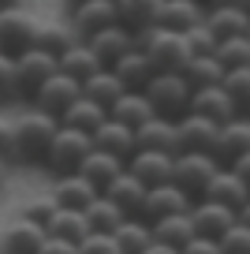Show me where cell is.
I'll return each instance as SVG.
<instances>
[{"instance_id": "1", "label": "cell", "mask_w": 250, "mask_h": 254, "mask_svg": "<svg viewBox=\"0 0 250 254\" xmlns=\"http://www.w3.org/2000/svg\"><path fill=\"white\" fill-rule=\"evenodd\" d=\"M190 94H194V90L183 82V75H153V79L142 86V97L149 101L153 116L168 120V124H176L180 116H187Z\"/></svg>"}, {"instance_id": "2", "label": "cell", "mask_w": 250, "mask_h": 254, "mask_svg": "<svg viewBox=\"0 0 250 254\" xmlns=\"http://www.w3.org/2000/svg\"><path fill=\"white\" fill-rule=\"evenodd\" d=\"M213 176H217V161L209 153H180V157H172V187L180 190L190 206L202 198L205 183Z\"/></svg>"}, {"instance_id": "3", "label": "cell", "mask_w": 250, "mask_h": 254, "mask_svg": "<svg viewBox=\"0 0 250 254\" xmlns=\"http://www.w3.org/2000/svg\"><path fill=\"white\" fill-rule=\"evenodd\" d=\"M56 120L41 116V112H30L26 120H19L11 127V138H15V161H45V150L56 135Z\"/></svg>"}, {"instance_id": "4", "label": "cell", "mask_w": 250, "mask_h": 254, "mask_svg": "<svg viewBox=\"0 0 250 254\" xmlns=\"http://www.w3.org/2000/svg\"><path fill=\"white\" fill-rule=\"evenodd\" d=\"M90 150H94V146H90V135L71 131V127H56L53 142H49V150H45V165L53 168L56 176H75Z\"/></svg>"}, {"instance_id": "5", "label": "cell", "mask_w": 250, "mask_h": 254, "mask_svg": "<svg viewBox=\"0 0 250 254\" xmlns=\"http://www.w3.org/2000/svg\"><path fill=\"white\" fill-rule=\"evenodd\" d=\"M11 67H15L19 97H30V101H34V94L45 86V79L56 75V60L49 53H41V49H26V53H19L15 60H11Z\"/></svg>"}, {"instance_id": "6", "label": "cell", "mask_w": 250, "mask_h": 254, "mask_svg": "<svg viewBox=\"0 0 250 254\" xmlns=\"http://www.w3.org/2000/svg\"><path fill=\"white\" fill-rule=\"evenodd\" d=\"M142 56L149 60L153 75H180L183 67H187V60H190L183 34H164V30L153 34V41H149V49Z\"/></svg>"}, {"instance_id": "7", "label": "cell", "mask_w": 250, "mask_h": 254, "mask_svg": "<svg viewBox=\"0 0 250 254\" xmlns=\"http://www.w3.org/2000/svg\"><path fill=\"white\" fill-rule=\"evenodd\" d=\"M247 198H250V187H243L232 172L217 168V176L205 183V190H202V198H198V202H213V206L235 213V221L247 224Z\"/></svg>"}, {"instance_id": "8", "label": "cell", "mask_w": 250, "mask_h": 254, "mask_svg": "<svg viewBox=\"0 0 250 254\" xmlns=\"http://www.w3.org/2000/svg\"><path fill=\"white\" fill-rule=\"evenodd\" d=\"M172 131H176V157L180 153H209L213 157V146H217V131L220 127L217 124H209V120H202V116H180L172 124Z\"/></svg>"}, {"instance_id": "9", "label": "cell", "mask_w": 250, "mask_h": 254, "mask_svg": "<svg viewBox=\"0 0 250 254\" xmlns=\"http://www.w3.org/2000/svg\"><path fill=\"white\" fill-rule=\"evenodd\" d=\"M34 23L26 11H15V8H0V56H11L15 60L19 53L34 49Z\"/></svg>"}, {"instance_id": "10", "label": "cell", "mask_w": 250, "mask_h": 254, "mask_svg": "<svg viewBox=\"0 0 250 254\" xmlns=\"http://www.w3.org/2000/svg\"><path fill=\"white\" fill-rule=\"evenodd\" d=\"M78 97H82L78 82L56 71L53 79H45V86H41L38 94H34V105H38V112H41V116L60 120V116H63V109H67V105H75Z\"/></svg>"}, {"instance_id": "11", "label": "cell", "mask_w": 250, "mask_h": 254, "mask_svg": "<svg viewBox=\"0 0 250 254\" xmlns=\"http://www.w3.org/2000/svg\"><path fill=\"white\" fill-rule=\"evenodd\" d=\"M109 26H116V4L112 0H82L71 11V34H78V38H94L97 30H109Z\"/></svg>"}, {"instance_id": "12", "label": "cell", "mask_w": 250, "mask_h": 254, "mask_svg": "<svg viewBox=\"0 0 250 254\" xmlns=\"http://www.w3.org/2000/svg\"><path fill=\"white\" fill-rule=\"evenodd\" d=\"M187 221H190L194 239H213V243H217L232 224H239V221H235V213L213 206V202H194V206L187 209Z\"/></svg>"}, {"instance_id": "13", "label": "cell", "mask_w": 250, "mask_h": 254, "mask_svg": "<svg viewBox=\"0 0 250 254\" xmlns=\"http://www.w3.org/2000/svg\"><path fill=\"white\" fill-rule=\"evenodd\" d=\"M187 209H190V202L183 198L172 183H164V187H149L146 190L142 209H138V221L153 224V221H161V217H176V213H187Z\"/></svg>"}, {"instance_id": "14", "label": "cell", "mask_w": 250, "mask_h": 254, "mask_svg": "<svg viewBox=\"0 0 250 254\" xmlns=\"http://www.w3.org/2000/svg\"><path fill=\"white\" fill-rule=\"evenodd\" d=\"M202 23V8L194 0H157V30L164 34H187L190 26Z\"/></svg>"}, {"instance_id": "15", "label": "cell", "mask_w": 250, "mask_h": 254, "mask_svg": "<svg viewBox=\"0 0 250 254\" xmlns=\"http://www.w3.org/2000/svg\"><path fill=\"white\" fill-rule=\"evenodd\" d=\"M101 190L94 187V183H86L82 176H60L56 180V187H53V206L56 209H71V213H82V209L90 206V202L97 198Z\"/></svg>"}, {"instance_id": "16", "label": "cell", "mask_w": 250, "mask_h": 254, "mask_svg": "<svg viewBox=\"0 0 250 254\" xmlns=\"http://www.w3.org/2000/svg\"><path fill=\"white\" fill-rule=\"evenodd\" d=\"M124 168H127V172H131L146 190L172 183V157H168V153H134Z\"/></svg>"}, {"instance_id": "17", "label": "cell", "mask_w": 250, "mask_h": 254, "mask_svg": "<svg viewBox=\"0 0 250 254\" xmlns=\"http://www.w3.org/2000/svg\"><path fill=\"white\" fill-rule=\"evenodd\" d=\"M101 198H105V202H112V206H116L124 217H138L142 198H146V187H142V183L124 168V172H120L116 180H112L109 187L101 190Z\"/></svg>"}, {"instance_id": "18", "label": "cell", "mask_w": 250, "mask_h": 254, "mask_svg": "<svg viewBox=\"0 0 250 254\" xmlns=\"http://www.w3.org/2000/svg\"><path fill=\"white\" fill-rule=\"evenodd\" d=\"M247 150H250V124L247 120H232V124H224L217 131L213 161H217V168H224V165H232L235 157H243Z\"/></svg>"}, {"instance_id": "19", "label": "cell", "mask_w": 250, "mask_h": 254, "mask_svg": "<svg viewBox=\"0 0 250 254\" xmlns=\"http://www.w3.org/2000/svg\"><path fill=\"white\" fill-rule=\"evenodd\" d=\"M90 146L127 165V161L134 157V131H127V127H120V124H112V120H105V124L97 127L94 135H90Z\"/></svg>"}, {"instance_id": "20", "label": "cell", "mask_w": 250, "mask_h": 254, "mask_svg": "<svg viewBox=\"0 0 250 254\" xmlns=\"http://www.w3.org/2000/svg\"><path fill=\"white\" fill-rule=\"evenodd\" d=\"M82 45L94 53V60L101 64V67H112L120 56L131 53V34H127L124 26H109V30H97L94 38H86Z\"/></svg>"}, {"instance_id": "21", "label": "cell", "mask_w": 250, "mask_h": 254, "mask_svg": "<svg viewBox=\"0 0 250 254\" xmlns=\"http://www.w3.org/2000/svg\"><path fill=\"white\" fill-rule=\"evenodd\" d=\"M187 112H190V116L209 120V124H217V127H224V124H232V120H235V112H232V105H228V97H224V90H220V86L194 90Z\"/></svg>"}, {"instance_id": "22", "label": "cell", "mask_w": 250, "mask_h": 254, "mask_svg": "<svg viewBox=\"0 0 250 254\" xmlns=\"http://www.w3.org/2000/svg\"><path fill=\"white\" fill-rule=\"evenodd\" d=\"M205 30L213 34L217 41H232V38H247L250 30V19L243 8H235V4H224V8H213L209 15H202Z\"/></svg>"}, {"instance_id": "23", "label": "cell", "mask_w": 250, "mask_h": 254, "mask_svg": "<svg viewBox=\"0 0 250 254\" xmlns=\"http://www.w3.org/2000/svg\"><path fill=\"white\" fill-rule=\"evenodd\" d=\"M134 153H168L176 157V131L168 120H149L134 131Z\"/></svg>"}, {"instance_id": "24", "label": "cell", "mask_w": 250, "mask_h": 254, "mask_svg": "<svg viewBox=\"0 0 250 254\" xmlns=\"http://www.w3.org/2000/svg\"><path fill=\"white\" fill-rule=\"evenodd\" d=\"M112 75H116V82L127 90V94H142V86H146L149 79H153V67H149V60L142 53H127V56H120L116 64L109 67Z\"/></svg>"}, {"instance_id": "25", "label": "cell", "mask_w": 250, "mask_h": 254, "mask_svg": "<svg viewBox=\"0 0 250 254\" xmlns=\"http://www.w3.org/2000/svg\"><path fill=\"white\" fill-rule=\"evenodd\" d=\"M116 4V26H124L127 34L149 30L157 23V0H112Z\"/></svg>"}, {"instance_id": "26", "label": "cell", "mask_w": 250, "mask_h": 254, "mask_svg": "<svg viewBox=\"0 0 250 254\" xmlns=\"http://www.w3.org/2000/svg\"><path fill=\"white\" fill-rule=\"evenodd\" d=\"M109 120L120 124V127H127V131H138L142 124H149V120H157V116H153V109H149V101L142 94H124L120 101H112Z\"/></svg>"}, {"instance_id": "27", "label": "cell", "mask_w": 250, "mask_h": 254, "mask_svg": "<svg viewBox=\"0 0 250 254\" xmlns=\"http://www.w3.org/2000/svg\"><path fill=\"white\" fill-rule=\"evenodd\" d=\"M120 172H124V161L109 157V153H101V150H90L86 157H82V165H78V172H75V176H82V180L94 183L97 190H105Z\"/></svg>"}, {"instance_id": "28", "label": "cell", "mask_w": 250, "mask_h": 254, "mask_svg": "<svg viewBox=\"0 0 250 254\" xmlns=\"http://www.w3.org/2000/svg\"><path fill=\"white\" fill-rule=\"evenodd\" d=\"M45 239H49L45 228H38V224H30V221L19 217V221L4 232V251L0 254H38L41 247H45Z\"/></svg>"}, {"instance_id": "29", "label": "cell", "mask_w": 250, "mask_h": 254, "mask_svg": "<svg viewBox=\"0 0 250 254\" xmlns=\"http://www.w3.org/2000/svg\"><path fill=\"white\" fill-rule=\"evenodd\" d=\"M56 71H60V75H67V79H75L78 86H82V82H86L90 75H97V71H101V64L94 60V53H90V49L82 45V41H75V45H71L63 56H56Z\"/></svg>"}, {"instance_id": "30", "label": "cell", "mask_w": 250, "mask_h": 254, "mask_svg": "<svg viewBox=\"0 0 250 254\" xmlns=\"http://www.w3.org/2000/svg\"><path fill=\"white\" fill-rule=\"evenodd\" d=\"M45 236H49V239H60V243L78 247L82 239L90 236L86 217H82V213H71V209H53V217H49V224H45Z\"/></svg>"}, {"instance_id": "31", "label": "cell", "mask_w": 250, "mask_h": 254, "mask_svg": "<svg viewBox=\"0 0 250 254\" xmlns=\"http://www.w3.org/2000/svg\"><path fill=\"white\" fill-rule=\"evenodd\" d=\"M105 120H109V112H105V109H97V105L86 101V97H78L75 105H67V109H63V116L56 120V124H60V127H71V131H82V135H94Z\"/></svg>"}, {"instance_id": "32", "label": "cell", "mask_w": 250, "mask_h": 254, "mask_svg": "<svg viewBox=\"0 0 250 254\" xmlns=\"http://www.w3.org/2000/svg\"><path fill=\"white\" fill-rule=\"evenodd\" d=\"M78 90H82V97H86V101H94L97 109H105V112L112 109V101H120V97L127 94V90L116 82V75H112L109 67H101L97 75H90V79L82 82Z\"/></svg>"}, {"instance_id": "33", "label": "cell", "mask_w": 250, "mask_h": 254, "mask_svg": "<svg viewBox=\"0 0 250 254\" xmlns=\"http://www.w3.org/2000/svg\"><path fill=\"white\" fill-rule=\"evenodd\" d=\"M149 236H153V243H164V247H172V251H180L183 243L194 239V232H190L187 213H176V217H161V221H153V224H149Z\"/></svg>"}, {"instance_id": "34", "label": "cell", "mask_w": 250, "mask_h": 254, "mask_svg": "<svg viewBox=\"0 0 250 254\" xmlns=\"http://www.w3.org/2000/svg\"><path fill=\"white\" fill-rule=\"evenodd\" d=\"M220 90H224V97H228V105H232L235 120H247V112H250V67L224 71Z\"/></svg>"}, {"instance_id": "35", "label": "cell", "mask_w": 250, "mask_h": 254, "mask_svg": "<svg viewBox=\"0 0 250 254\" xmlns=\"http://www.w3.org/2000/svg\"><path fill=\"white\" fill-rule=\"evenodd\" d=\"M112 243H116L120 254H142L149 243H153V236H149V224L138 221V217H127L124 224H120L116 232H112Z\"/></svg>"}, {"instance_id": "36", "label": "cell", "mask_w": 250, "mask_h": 254, "mask_svg": "<svg viewBox=\"0 0 250 254\" xmlns=\"http://www.w3.org/2000/svg\"><path fill=\"white\" fill-rule=\"evenodd\" d=\"M183 82H187L190 90H209V86H220V79H224V71H220V64L213 60V56H190L187 67H183Z\"/></svg>"}, {"instance_id": "37", "label": "cell", "mask_w": 250, "mask_h": 254, "mask_svg": "<svg viewBox=\"0 0 250 254\" xmlns=\"http://www.w3.org/2000/svg\"><path fill=\"white\" fill-rule=\"evenodd\" d=\"M82 217H86V228H90V232H101V236H112V232H116L120 224L127 221V217L120 213L112 202H105L101 194H97V198L90 202L86 209H82Z\"/></svg>"}, {"instance_id": "38", "label": "cell", "mask_w": 250, "mask_h": 254, "mask_svg": "<svg viewBox=\"0 0 250 254\" xmlns=\"http://www.w3.org/2000/svg\"><path fill=\"white\" fill-rule=\"evenodd\" d=\"M71 45H75V34H71L67 26H56V23H38V30H34V49L49 53L53 60H56V56H63Z\"/></svg>"}, {"instance_id": "39", "label": "cell", "mask_w": 250, "mask_h": 254, "mask_svg": "<svg viewBox=\"0 0 250 254\" xmlns=\"http://www.w3.org/2000/svg\"><path fill=\"white\" fill-rule=\"evenodd\" d=\"M213 60L220 64V71H239L250 67V38H232V41H217Z\"/></svg>"}, {"instance_id": "40", "label": "cell", "mask_w": 250, "mask_h": 254, "mask_svg": "<svg viewBox=\"0 0 250 254\" xmlns=\"http://www.w3.org/2000/svg\"><path fill=\"white\" fill-rule=\"evenodd\" d=\"M217 254H250V228L247 224H232L224 236L217 239Z\"/></svg>"}, {"instance_id": "41", "label": "cell", "mask_w": 250, "mask_h": 254, "mask_svg": "<svg viewBox=\"0 0 250 254\" xmlns=\"http://www.w3.org/2000/svg\"><path fill=\"white\" fill-rule=\"evenodd\" d=\"M183 41H187V53L190 56H213V49H217V38L205 30V23L190 26V30L183 34Z\"/></svg>"}, {"instance_id": "42", "label": "cell", "mask_w": 250, "mask_h": 254, "mask_svg": "<svg viewBox=\"0 0 250 254\" xmlns=\"http://www.w3.org/2000/svg\"><path fill=\"white\" fill-rule=\"evenodd\" d=\"M75 254H120L116 243H112V236H101V232H90L82 243L75 247Z\"/></svg>"}, {"instance_id": "43", "label": "cell", "mask_w": 250, "mask_h": 254, "mask_svg": "<svg viewBox=\"0 0 250 254\" xmlns=\"http://www.w3.org/2000/svg\"><path fill=\"white\" fill-rule=\"evenodd\" d=\"M19 90H15V67H11V56H0V105L4 101H15Z\"/></svg>"}, {"instance_id": "44", "label": "cell", "mask_w": 250, "mask_h": 254, "mask_svg": "<svg viewBox=\"0 0 250 254\" xmlns=\"http://www.w3.org/2000/svg\"><path fill=\"white\" fill-rule=\"evenodd\" d=\"M53 202L49 198H38V202H30V206L23 209V221H30V224H38V228H45L49 224V217H53Z\"/></svg>"}, {"instance_id": "45", "label": "cell", "mask_w": 250, "mask_h": 254, "mask_svg": "<svg viewBox=\"0 0 250 254\" xmlns=\"http://www.w3.org/2000/svg\"><path fill=\"white\" fill-rule=\"evenodd\" d=\"M224 172H232L243 187H250V153H243V157H235L232 165H224Z\"/></svg>"}, {"instance_id": "46", "label": "cell", "mask_w": 250, "mask_h": 254, "mask_svg": "<svg viewBox=\"0 0 250 254\" xmlns=\"http://www.w3.org/2000/svg\"><path fill=\"white\" fill-rule=\"evenodd\" d=\"M15 157V138H11V124L0 120V161H11Z\"/></svg>"}, {"instance_id": "47", "label": "cell", "mask_w": 250, "mask_h": 254, "mask_svg": "<svg viewBox=\"0 0 250 254\" xmlns=\"http://www.w3.org/2000/svg\"><path fill=\"white\" fill-rule=\"evenodd\" d=\"M180 254H217V243L213 239H190L180 247Z\"/></svg>"}, {"instance_id": "48", "label": "cell", "mask_w": 250, "mask_h": 254, "mask_svg": "<svg viewBox=\"0 0 250 254\" xmlns=\"http://www.w3.org/2000/svg\"><path fill=\"white\" fill-rule=\"evenodd\" d=\"M38 254H75V247H71V243H60V239H45V247H41Z\"/></svg>"}, {"instance_id": "49", "label": "cell", "mask_w": 250, "mask_h": 254, "mask_svg": "<svg viewBox=\"0 0 250 254\" xmlns=\"http://www.w3.org/2000/svg\"><path fill=\"white\" fill-rule=\"evenodd\" d=\"M142 254H180V251H172V247H164V243H149Z\"/></svg>"}, {"instance_id": "50", "label": "cell", "mask_w": 250, "mask_h": 254, "mask_svg": "<svg viewBox=\"0 0 250 254\" xmlns=\"http://www.w3.org/2000/svg\"><path fill=\"white\" fill-rule=\"evenodd\" d=\"M4 168H8V161H0V180H4Z\"/></svg>"}]
</instances>
